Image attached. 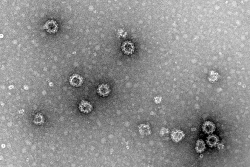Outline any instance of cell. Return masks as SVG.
Returning a JSON list of instances; mask_svg holds the SVG:
<instances>
[{
    "label": "cell",
    "instance_id": "cell-1",
    "mask_svg": "<svg viewBox=\"0 0 250 167\" xmlns=\"http://www.w3.org/2000/svg\"><path fill=\"white\" fill-rule=\"evenodd\" d=\"M79 109L85 113H88L92 109V106L89 102L82 101L79 104Z\"/></svg>",
    "mask_w": 250,
    "mask_h": 167
},
{
    "label": "cell",
    "instance_id": "cell-2",
    "mask_svg": "<svg viewBox=\"0 0 250 167\" xmlns=\"http://www.w3.org/2000/svg\"><path fill=\"white\" fill-rule=\"evenodd\" d=\"M183 132L180 130H176L173 131L172 134V138L175 142H178L182 139L184 134H183Z\"/></svg>",
    "mask_w": 250,
    "mask_h": 167
}]
</instances>
